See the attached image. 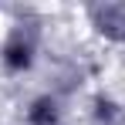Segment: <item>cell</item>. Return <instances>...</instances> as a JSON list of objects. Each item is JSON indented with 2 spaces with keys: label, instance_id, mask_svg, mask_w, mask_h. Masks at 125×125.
I'll use <instances>...</instances> for the list:
<instances>
[{
  "label": "cell",
  "instance_id": "2",
  "mask_svg": "<svg viewBox=\"0 0 125 125\" xmlns=\"http://www.w3.org/2000/svg\"><path fill=\"white\" fill-rule=\"evenodd\" d=\"M91 27L108 41H125V3H98L88 10Z\"/></svg>",
  "mask_w": 125,
  "mask_h": 125
},
{
  "label": "cell",
  "instance_id": "1",
  "mask_svg": "<svg viewBox=\"0 0 125 125\" xmlns=\"http://www.w3.org/2000/svg\"><path fill=\"white\" fill-rule=\"evenodd\" d=\"M34 61V31L31 27H14L3 44V68L7 71H27Z\"/></svg>",
  "mask_w": 125,
  "mask_h": 125
},
{
  "label": "cell",
  "instance_id": "3",
  "mask_svg": "<svg viewBox=\"0 0 125 125\" xmlns=\"http://www.w3.org/2000/svg\"><path fill=\"white\" fill-rule=\"evenodd\" d=\"M27 122H31V125H58V122H61V108H58V102H54L51 95L34 98L31 108H27Z\"/></svg>",
  "mask_w": 125,
  "mask_h": 125
},
{
  "label": "cell",
  "instance_id": "4",
  "mask_svg": "<svg viewBox=\"0 0 125 125\" xmlns=\"http://www.w3.org/2000/svg\"><path fill=\"white\" fill-rule=\"evenodd\" d=\"M115 115H118L115 102H108V98H98V102H95V118H98L102 125H108L112 118H115Z\"/></svg>",
  "mask_w": 125,
  "mask_h": 125
}]
</instances>
